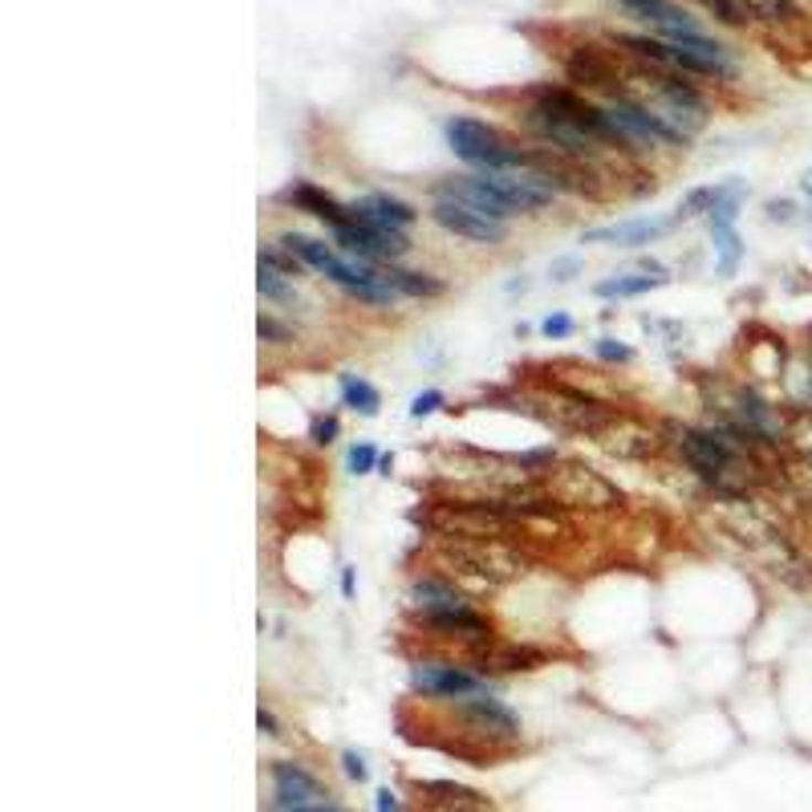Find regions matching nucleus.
<instances>
[{
	"label": "nucleus",
	"mask_w": 812,
	"mask_h": 812,
	"mask_svg": "<svg viewBox=\"0 0 812 812\" xmlns=\"http://www.w3.org/2000/svg\"><path fill=\"white\" fill-rule=\"evenodd\" d=\"M431 220H435L443 232L460 240H472V244H500L508 236V224L504 220H492V215H479L467 203L455 200H435L431 203Z\"/></svg>",
	"instance_id": "obj_7"
},
{
	"label": "nucleus",
	"mask_w": 812,
	"mask_h": 812,
	"mask_svg": "<svg viewBox=\"0 0 812 812\" xmlns=\"http://www.w3.org/2000/svg\"><path fill=\"white\" fill-rule=\"evenodd\" d=\"M435 200H455V203H467V208H475L479 215H492V220H504L508 224V215H516L508 203L500 200V191L492 188L479 171L475 176H447L439 179L435 188Z\"/></svg>",
	"instance_id": "obj_8"
},
{
	"label": "nucleus",
	"mask_w": 812,
	"mask_h": 812,
	"mask_svg": "<svg viewBox=\"0 0 812 812\" xmlns=\"http://www.w3.org/2000/svg\"><path fill=\"white\" fill-rule=\"evenodd\" d=\"M273 797H276V804H281V812L305 809V804H313V800L321 797V784H317V776H309L300 763L276 760L273 763Z\"/></svg>",
	"instance_id": "obj_12"
},
{
	"label": "nucleus",
	"mask_w": 812,
	"mask_h": 812,
	"mask_svg": "<svg viewBox=\"0 0 812 812\" xmlns=\"http://www.w3.org/2000/svg\"><path fill=\"white\" fill-rule=\"evenodd\" d=\"M593 350H598V358H605V362H630V358H634L630 346H622V341H613V338H601Z\"/></svg>",
	"instance_id": "obj_29"
},
{
	"label": "nucleus",
	"mask_w": 812,
	"mask_h": 812,
	"mask_svg": "<svg viewBox=\"0 0 812 812\" xmlns=\"http://www.w3.org/2000/svg\"><path fill=\"white\" fill-rule=\"evenodd\" d=\"M378 460H382V455H378V451L370 447V443H358V447H350V472H354V475L375 472Z\"/></svg>",
	"instance_id": "obj_26"
},
{
	"label": "nucleus",
	"mask_w": 812,
	"mask_h": 812,
	"mask_svg": "<svg viewBox=\"0 0 812 812\" xmlns=\"http://www.w3.org/2000/svg\"><path fill=\"white\" fill-rule=\"evenodd\" d=\"M341 763H346V776L362 784V780H366V763H362V756H358V751H346V756H341Z\"/></svg>",
	"instance_id": "obj_34"
},
{
	"label": "nucleus",
	"mask_w": 812,
	"mask_h": 812,
	"mask_svg": "<svg viewBox=\"0 0 812 812\" xmlns=\"http://www.w3.org/2000/svg\"><path fill=\"white\" fill-rule=\"evenodd\" d=\"M341 402L350 407V411H358L362 419H375L378 407H382V394H378L366 378H354V375H341Z\"/></svg>",
	"instance_id": "obj_20"
},
{
	"label": "nucleus",
	"mask_w": 812,
	"mask_h": 812,
	"mask_svg": "<svg viewBox=\"0 0 812 812\" xmlns=\"http://www.w3.org/2000/svg\"><path fill=\"white\" fill-rule=\"evenodd\" d=\"M711 203H715V188H699V191H690L687 200H683V208H678V224H683V220H695V215H703V212H711Z\"/></svg>",
	"instance_id": "obj_25"
},
{
	"label": "nucleus",
	"mask_w": 812,
	"mask_h": 812,
	"mask_svg": "<svg viewBox=\"0 0 812 812\" xmlns=\"http://www.w3.org/2000/svg\"><path fill=\"white\" fill-rule=\"evenodd\" d=\"M804 196H809V200H812V171H809V176H804Z\"/></svg>",
	"instance_id": "obj_40"
},
{
	"label": "nucleus",
	"mask_w": 812,
	"mask_h": 812,
	"mask_svg": "<svg viewBox=\"0 0 812 812\" xmlns=\"http://www.w3.org/2000/svg\"><path fill=\"white\" fill-rule=\"evenodd\" d=\"M423 792L435 804V812H492L487 797H479L475 788L451 784V780H431V784H423Z\"/></svg>",
	"instance_id": "obj_16"
},
{
	"label": "nucleus",
	"mask_w": 812,
	"mask_h": 812,
	"mask_svg": "<svg viewBox=\"0 0 812 812\" xmlns=\"http://www.w3.org/2000/svg\"><path fill=\"white\" fill-rule=\"evenodd\" d=\"M341 589H346V598L354 593V569H346V573H341Z\"/></svg>",
	"instance_id": "obj_38"
},
{
	"label": "nucleus",
	"mask_w": 812,
	"mask_h": 812,
	"mask_svg": "<svg viewBox=\"0 0 812 812\" xmlns=\"http://www.w3.org/2000/svg\"><path fill=\"white\" fill-rule=\"evenodd\" d=\"M678 447H683L687 463L703 479L727 487L731 475L744 472V447H748V439H731V435H719V431H690L687 426L678 435Z\"/></svg>",
	"instance_id": "obj_3"
},
{
	"label": "nucleus",
	"mask_w": 812,
	"mask_h": 812,
	"mask_svg": "<svg viewBox=\"0 0 812 812\" xmlns=\"http://www.w3.org/2000/svg\"><path fill=\"white\" fill-rule=\"evenodd\" d=\"M378 467H382V475H390V467H394V455H382V460H378Z\"/></svg>",
	"instance_id": "obj_39"
},
{
	"label": "nucleus",
	"mask_w": 812,
	"mask_h": 812,
	"mask_svg": "<svg viewBox=\"0 0 812 812\" xmlns=\"http://www.w3.org/2000/svg\"><path fill=\"white\" fill-rule=\"evenodd\" d=\"M711 236H715V256H719V276H731L739 268V256H744L736 228H711Z\"/></svg>",
	"instance_id": "obj_23"
},
{
	"label": "nucleus",
	"mask_w": 812,
	"mask_h": 812,
	"mask_svg": "<svg viewBox=\"0 0 812 812\" xmlns=\"http://www.w3.org/2000/svg\"><path fill=\"white\" fill-rule=\"evenodd\" d=\"M703 4H707L719 21H727V25H744V21H751V4H744V0H703Z\"/></svg>",
	"instance_id": "obj_24"
},
{
	"label": "nucleus",
	"mask_w": 812,
	"mask_h": 812,
	"mask_svg": "<svg viewBox=\"0 0 812 812\" xmlns=\"http://www.w3.org/2000/svg\"><path fill=\"white\" fill-rule=\"evenodd\" d=\"M411 687L426 699H451V703H467V699H487L492 695V683L484 675H472L463 666L451 663H419L411 666Z\"/></svg>",
	"instance_id": "obj_5"
},
{
	"label": "nucleus",
	"mask_w": 812,
	"mask_h": 812,
	"mask_svg": "<svg viewBox=\"0 0 812 812\" xmlns=\"http://www.w3.org/2000/svg\"><path fill=\"white\" fill-rule=\"evenodd\" d=\"M288 812H341L338 804H305V809H288Z\"/></svg>",
	"instance_id": "obj_37"
},
{
	"label": "nucleus",
	"mask_w": 812,
	"mask_h": 812,
	"mask_svg": "<svg viewBox=\"0 0 812 812\" xmlns=\"http://www.w3.org/2000/svg\"><path fill=\"white\" fill-rule=\"evenodd\" d=\"M573 329H577V325H573V317H569V313H552V317H545V325H540V334H545V338H552V341L569 338Z\"/></svg>",
	"instance_id": "obj_27"
},
{
	"label": "nucleus",
	"mask_w": 812,
	"mask_h": 812,
	"mask_svg": "<svg viewBox=\"0 0 812 812\" xmlns=\"http://www.w3.org/2000/svg\"><path fill=\"white\" fill-rule=\"evenodd\" d=\"M768 220H776V224H792L797 220V208L788 200H772L768 203Z\"/></svg>",
	"instance_id": "obj_31"
},
{
	"label": "nucleus",
	"mask_w": 812,
	"mask_h": 812,
	"mask_svg": "<svg viewBox=\"0 0 812 812\" xmlns=\"http://www.w3.org/2000/svg\"><path fill=\"white\" fill-rule=\"evenodd\" d=\"M460 715L467 719L475 736H487V739H516L520 736V719H516L500 699H467L460 703Z\"/></svg>",
	"instance_id": "obj_10"
},
{
	"label": "nucleus",
	"mask_w": 812,
	"mask_h": 812,
	"mask_svg": "<svg viewBox=\"0 0 812 812\" xmlns=\"http://www.w3.org/2000/svg\"><path fill=\"white\" fill-rule=\"evenodd\" d=\"M334 244L346 256H358V261H375V264H394L399 256L411 252V240L402 228L375 224V220H354V224L338 228L334 232Z\"/></svg>",
	"instance_id": "obj_4"
},
{
	"label": "nucleus",
	"mask_w": 812,
	"mask_h": 812,
	"mask_svg": "<svg viewBox=\"0 0 812 812\" xmlns=\"http://www.w3.org/2000/svg\"><path fill=\"white\" fill-rule=\"evenodd\" d=\"M625 13L637 17V21H646L650 29H658L663 38H687V33H703L695 25V17H687L678 9L675 0H618Z\"/></svg>",
	"instance_id": "obj_9"
},
{
	"label": "nucleus",
	"mask_w": 812,
	"mask_h": 812,
	"mask_svg": "<svg viewBox=\"0 0 812 812\" xmlns=\"http://www.w3.org/2000/svg\"><path fill=\"white\" fill-rule=\"evenodd\" d=\"M439 407H443V394H439V390H426V394H419V399L411 402V419H426V414H435Z\"/></svg>",
	"instance_id": "obj_30"
},
{
	"label": "nucleus",
	"mask_w": 812,
	"mask_h": 812,
	"mask_svg": "<svg viewBox=\"0 0 812 812\" xmlns=\"http://www.w3.org/2000/svg\"><path fill=\"white\" fill-rule=\"evenodd\" d=\"M256 329H261L264 341H288V329H285V325H276L273 317H261V321H256Z\"/></svg>",
	"instance_id": "obj_32"
},
{
	"label": "nucleus",
	"mask_w": 812,
	"mask_h": 812,
	"mask_svg": "<svg viewBox=\"0 0 812 812\" xmlns=\"http://www.w3.org/2000/svg\"><path fill=\"white\" fill-rule=\"evenodd\" d=\"M577 268H581V261H577V256H569V261H557V264H552V281H557V285H565V281H573Z\"/></svg>",
	"instance_id": "obj_33"
},
{
	"label": "nucleus",
	"mask_w": 812,
	"mask_h": 812,
	"mask_svg": "<svg viewBox=\"0 0 812 812\" xmlns=\"http://www.w3.org/2000/svg\"><path fill=\"white\" fill-rule=\"evenodd\" d=\"M618 45L634 50L637 57H650L658 65L683 70V74H703V77H731L736 62L719 41L703 38V33H687V38H618Z\"/></svg>",
	"instance_id": "obj_1"
},
{
	"label": "nucleus",
	"mask_w": 812,
	"mask_h": 812,
	"mask_svg": "<svg viewBox=\"0 0 812 812\" xmlns=\"http://www.w3.org/2000/svg\"><path fill=\"white\" fill-rule=\"evenodd\" d=\"M387 268V281L399 288L402 297H443L447 285L431 273H414V268H399V264H382Z\"/></svg>",
	"instance_id": "obj_17"
},
{
	"label": "nucleus",
	"mask_w": 812,
	"mask_h": 812,
	"mask_svg": "<svg viewBox=\"0 0 812 812\" xmlns=\"http://www.w3.org/2000/svg\"><path fill=\"white\" fill-rule=\"evenodd\" d=\"M411 601L423 618H435V613H451V610H463V605H467L460 589L447 586L443 577H423V581H414Z\"/></svg>",
	"instance_id": "obj_15"
},
{
	"label": "nucleus",
	"mask_w": 812,
	"mask_h": 812,
	"mask_svg": "<svg viewBox=\"0 0 812 812\" xmlns=\"http://www.w3.org/2000/svg\"><path fill=\"white\" fill-rule=\"evenodd\" d=\"M671 276H613V281H601V285H593V293L605 300H622V297H642V293H650V288H663Z\"/></svg>",
	"instance_id": "obj_19"
},
{
	"label": "nucleus",
	"mask_w": 812,
	"mask_h": 812,
	"mask_svg": "<svg viewBox=\"0 0 812 812\" xmlns=\"http://www.w3.org/2000/svg\"><path fill=\"white\" fill-rule=\"evenodd\" d=\"M610 118L618 123L622 138L634 147V143H663V147H687V138L678 135L675 126L666 123L663 114L654 110V106H642V102H630V98H613L610 106Z\"/></svg>",
	"instance_id": "obj_6"
},
{
	"label": "nucleus",
	"mask_w": 812,
	"mask_h": 812,
	"mask_svg": "<svg viewBox=\"0 0 812 812\" xmlns=\"http://www.w3.org/2000/svg\"><path fill=\"white\" fill-rule=\"evenodd\" d=\"M678 220H622V224H605V228H589L586 244H613V249H642V244H654L658 236H666Z\"/></svg>",
	"instance_id": "obj_11"
},
{
	"label": "nucleus",
	"mask_w": 812,
	"mask_h": 812,
	"mask_svg": "<svg viewBox=\"0 0 812 812\" xmlns=\"http://www.w3.org/2000/svg\"><path fill=\"white\" fill-rule=\"evenodd\" d=\"M309 439L313 443H334V439H338V419H334V414H321V419H313V431H309Z\"/></svg>",
	"instance_id": "obj_28"
},
{
	"label": "nucleus",
	"mask_w": 812,
	"mask_h": 812,
	"mask_svg": "<svg viewBox=\"0 0 812 812\" xmlns=\"http://www.w3.org/2000/svg\"><path fill=\"white\" fill-rule=\"evenodd\" d=\"M532 663H540V654L537 650H520V646L487 650L484 654V671H532Z\"/></svg>",
	"instance_id": "obj_22"
},
{
	"label": "nucleus",
	"mask_w": 812,
	"mask_h": 812,
	"mask_svg": "<svg viewBox=\"0 0 812 812\" xmlns=\"http://www.w3.org/2000/svg\"><path fill=\"white\" fill-rule=\"evenodd\" d=\"M378 812H402L399 797H394L390 788H382V792H378Z\"/></svg>",
	"instance_id": "obj_36"
},
{
	"label": "nucleus",
	"mask_w": 812,
	"mask_h": 812,
	"mask_svg": "<svg viewBox=\"0 0 812 812\" xmlns=\"http://www.w3.org/2000/svg\"><path fill=\"white\" fill-rule=\"evenodd\" d=\"M354 208V220H375V224H390V228H407L419 220V212H414L411 203L394 200V196H387V191H375V196H366V200L350 203Z\"/></svg>",
	"instance_id": "obj_14"
},
{
	"label": "nucleus",
	"mask_w": 812,
	"mask_h": 812,
	"mask_svg": "<svg viewBox=\"0 0 812 812\" xmlns=\"http://www.w3.org/2000/svg\"><path fill=\"white\" fill-rule=\"evenodd\" d=\"M744 183L739 179H727V183H719L715 188V203H711V228H736L739 220V203H744Z\"/></svg>",
	"instance_id": "obj_18"
},
{
	"label": "nucleus",
	"mask_w": 812,
	"mask_h": 812,
	"mask_svg": "<svg viewBox=\"0 0 812 812\" xmlns=\"http://www.w3.org/2000/svg\"><path fill=\"white\" fill-rule=\"evenodd\" d=\"M256 288H261L264 300H276V305H293V300H297L293 276L276 273V268H268V264H261V268H256Z\"/></svg>",
	"instance_id": "obj_21"
},
{
	"label": "nucleus",
	"mask_w": 812,
	"mask_h": 812,
	"mask_svg": "<svg viewBox=\"0 0 812 812\" xmlns=\"http://www.w3.org/2000/svg\"><path fill=\"white\" fill-rule=\"evenodd\" d=\"M447 143L463 162H472L479 171H516V167H537V155L513 147L504 135H496L487 123L475 118H451Z\"/></svg>",
	"instance_id": "obj_2"
},
{
	"label": "nucleus",
	"mask_w": 812,
	"mask_h": 812,
	"mask_svg": "<svg viewBox=\"0 0 812 812\" xmlns=\"http://www.w3.org/2000/svg\"><path fill=\"white\" fill-rule=\"evenodd\" d=\"M256 724H261L264 736H281V724L273 719V711H268V707H261V711H256Z\"/></svg>",
	"instance_id": "obj_35"
},
{
	"label": "nucleus",
	"mask_w": 812,
	"mask_h": 812,
	"mask_svg": "<svg viewBox=\"0 0 812 812\" xmlns=\"http://www.w3.org/2000/svg\"><path fill=\"white\" fill-rule=\"evenodd\" d=\"M285 203H293L297 212H309L313 220L329 224L334 232H338V228H346V224H354V208H346L341 200H334L329 191L313 188V183H297V188H288Z\"/></svg>",
	"instance_id": "obj_13"
}]
</instances>
